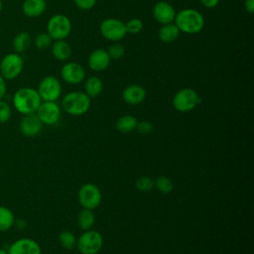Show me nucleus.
I'll use <instances>...</instances> for the list:
<instances>
[{
  "label": "nucleus",
  "instance_id": "31",
  "mask_svg": "<svg viewBox=\"0 0 254 254\" xmlns=\"http://www.w3.org/2000/svg\"><path fill=\"white\" fill-rule=\"evenodd\" d=\"M135 187L140 191H149L154 188V181L150 177L143 176L136 181Z\"/></svg>",
  "mask_w": 254,
  "mask_h": 254
},
{
  "label": "nucleus",
  "instance_id": "16",
  "mask_svg": "<svg viewBox=\"0 0 254 254\" xmlns=\"http://www.w3.org/2000/svg\"><path fill=\"white\" fill-rule=\"evenodd\" d=\"M110 57L107 54L106 50L95 49L88 56L87 64L91 70L93 71H103L110 64Z\"/></svg>",
  "mask_w": 254,
  "mask_h": 254
},
{
  "label": "nucleus",
  "instance_id": "6",
  "mask_svg": "<svg viewBox=\"0 0 254 254\" xmlns=\"http://www.w3.org/2000/svg\"><path fill=\"white\" fill-rule=\"evenodd\" d=\"M200 103V97L192 88H182L173 97V106L179 112H189Z\"/></svg>",
  "mask_w": 254,
  "mask_h": 254
},
{
  "label": "nucleus",
  "instance_id": "12",
  "mask_svg": "<svg viewBox=\"0 0 254 254\" xmlns=\"http://www.w3.org/2000/svg\"><path fill=\"white\" fill-rule=\"evenodd\" d=\"M61 76L69 84H78L85 78L84 67L75 62H68L61 68Z\"/></svg>",
  "mask_w": 254,
  "mask_h": 254
},
{
  "label": "nucleus",
  "instance_id": "23",
  "mask_svg": "<svg viewBox=\"0 0 254 254\" xmlns=\"http://www.w3.org/2000/svg\"><path fill=\"white\" fill-rule=\"evenodd\" d=\"M138 120L133 115H123L118 118L115 123V128L121 133H130L136 129Z\"/></svg>",
  "mask_w": 254,
  "mask_h": 254
},
{
  "label": "nucleus",
  "instance_id": "26",
  "mask_svg": "<svg viewBox=\"0 0 254 254\" xmlns=\"http://www.w3.org/2000/svg\"><path fill=\"white\" fill-rule=\"evenodd\" d=\"M59 242L61 246L66 250H71L76 246V238L72 232L64 230L59 235Z\"/></svg>",
  "mask_w": 254,
  "mask_h": 254
},
{
  "label": "nucleus",
  "instance_id": "29",
  "mask_svg": "<svg viewBox=\"0 0 254 254\" xmlns=\"http://www.w3.org/2000/svg\"><path fill=\"white\" fill-rule=\"evenodd\" d=\"M106 51L111 60H119V59L123 58V56L125 55V52H126L124 46H122L121 44H119L117 42H115L114 44L109 46L108 50H106Z\"/></svg>",
  "mask_w": 254,
  "mask_h": 254
},
{
  "label": "nucleus",
  "instance_id": "13",
  "mask_svg": "<svg viewBox=\"0 0 254 254\" xmlns=\"http://www.w3.org/2000/svg\"><path fill=\"white\" fill-rule=\"evenodd\" d=\"M8 254H42L39 243L31 238L15 240L8 248Z\"/></svg>",
  "mask_w": 254,
  "mask_h": 254
},
{
  "label": "nucleus",
  "instance_id": "39",
  "mask_svg": "<svg viewBox=\"0 0 254 254\" xmlns=\"http://www.w3.org/2000/svg\"><path fill=\"white\" fill-rule=\"evenodd\" d=\"M2 6H3V4H2V0H0V12H1V10H2Z\"/></svg>",
  "mask_w": 254,
  "mask_h": 254
},
{
  "label": "nucleus",
  "instance_id": "24",
  "mask_svg": "<svg viewBox=\"0 0 254 254\" xmlns=\"http://www.w3.org/2000/svg\"><path fill=\"white\" fill-rule=\"evenodd\" d=\"M14 223L15 215L13 211L7 206L0 205V232L11 229Z\"/></svg>",
  "mask_w": 254,
  "mask_h": 254
},
{
  "label": "nucleus",
  "instance_id": "35",
  "mask_svg": "<svg viewBox=\"0 0 254 254\" xmlns=\"http://www.w3.org/2000/svg\"><path fill=\"white\" fill-rule=\"evenodd\" d=\"M198 1L200 2V4L203 7L208 8V9H212V8H215L219 4L220 0H198Z\"/></svg>",
  "mask_w": 254,
  "mask_h": 254
},
{
  "label": "nucleus",
  "instance_id": "2",
  "mask_svg": "<svg viewBox=\"0 0 254 254\" xmlns=\"http://www.w3.org/2000/svg\"><path fill=\"white\" fill-rule=\"evenodd\" d=\"M41 102L42 99L37 89L32 87L19 88L13 95V105L23 115L36 113Z\"/></svg>",
  "mask_w": 254,
  "mask_h": 254
},
{
  "label": "nucleus",
  "instance_id": "10",
  "mask_svg": "<svg viewBox=\"0 0 254 254\" xmlns=\"http://www.w3.org/2000/svg\"><path fill=\"white\" fill-rule=\"evenodd\" d=\"M78 201L83 208L94 209L102 200V194L99 188L94 184H84L80 187L77 193Z\"/></svg>",
  "mask_w": 254,
  "mask_h": 254
},
{
  "label": "nucleus",
  "instance_id": "15",
  "mask_svg": "<svg viewBox=\"0 0 254 254\" xmlns=\"http://www.w3.org/2000/svg\"><path fill=\"white\" fill-rule=\"evenodd\" d=\"M176 10L174 6L166 1H159L154 5L153 16L161 25L174 23L176 18Z\"/></svg>",
  "mask_w": 254,
  "mask_h": 254
},
{
  "label": "nucleus",
  "instance_id": "21",
  "mask_svg": "<svg viewBox=\"0 0 254 254\" xmlns=\"http://www.w3.org/2000/svg\"><path fill=\"white\" fill-rule=\"evenodd\" d=\"M103 90V81L96 75L89 76L84 82V92L90 97L98 96Z\"/></svg>",
  "mask_w": 254,
  "mask_h": 254
},
{
  "label": "nucleus",
  "instance_id": "38",
  "mask_svg": "<svg viewBox=\"0 0 254 254\" xmlns=\"http://www.w3.org/2000/svg\"><path fill=\"white\" fill-rule=\"evenodd\" d=\"M0 254H8V251L4 249H0Z\"/></svg>",
  "mask_w": 254,
  "mask_h": 254
},
{
  "label": "nucleus",
  "instance_id": "28",
  "mask_svg": "<svg viewBox=\"0 0 254 254\" xmlns=\"http://www.w3.org/2000/svg\"><path fill=\"white\" fill-rule=\"evenodd\" d=\"M53 39L51 38V36L48 33H41L39 34L36 38H35V46L37 49L39 50H45L49 47H51V45L53 44Z\"/></svg>",
  "mask_w": 254,
  "mask_h": 254
},
{
  "label": "nucleus",
  "instance_id": "18",
  "mask_svg": "<svg viewBox=\"0 0 254 254\" xmlns=\"http://www.w3.org/2000/svg\"><path fill=\"white\" fill-rule=\"evenodd\" d=\"M47 9L46 0H24L22 11L29 18H38L42 16Z\"/></svg>",
  "mask_w": 254,
  "mask_h": 254
},
{
  "label": "nucleus",
  "instance_id": "3",
  "mask_svg": "<svg viewBox=\"0 0 254 254\" xmlns=\"http://www.w3.org/2000/svg\"><path fill=\"white\" fill-rule=\"evenodd\" d=\"M90 97L84 91H71L66 93L62 100V108L70 115L79 116L86 113L90 107Z\"/></svg>",
  "mask_w": 254,
  "mask_h": 254
},
{
  "label": "nucleus",
  "instance_id": "17",
  "mask_svg": "<svg viewBox=\"0 0 254 254\" xmlns=\"http://www.w3.org/2000/svg\"><path fill=\"white\" fill-rule=\"evenodd\" d=\"M123 100L130 105H138L146 98V90L139 84H129L122 91Z\"/></svg>",
  "mask_w": 254,
  "mask_h": 254
},
{
  "label": "nucleus",
  "instance_id": "1",
  "mask_svg": "<svg viewBox=\"0 0 254 254\" xmlns=\"http://www.w3.org/2000/svg\"><path fill=\"white\" fill-rule=\"evenodd\" d=\"M174 23L180 30L188 35L198 34L204 27V18L200 12L192 8H186L176 14Z\"/></svg>",
  "mask_w": 254,
  "mask_h": 254
},
{
  "label": "nucleus",
  "instance_id": "22",
  "mask_svg": "<svg viewBox=\"0 0 254 254\" xmlns=\"http://www.w3.org/2000/svg\"><path fill=\"white\" fill-rule=\"evenodd\" d=\"M32 42V38L30 36V34L28 32H19L13 39L12 45H13V49L15 51V53L17 54H21L26 52Z\"/></svg>",
  "mask_w": 254,
  "mask_h": 254
},
{
  "label": "nucleus",
  "instance_id": "30",
  "mask_svg": "<svg viewBox=\"0 0 254 254\" xmlns=\"http://www.w3.org/2000/svg\"><path fill=\"white\" fill-rule=\"evenodd\" d=\"M126 31L128 34H138L143 30V22L141 19L132 18L125 23Z\"/></svg>",
  "mask_w": 254,
  "mask_h": 254
},
{
  "label": "nucleus",
  "instance_id": "34",
  "mask_svg": "<svg viewBox=\"0 0 254 254\" xmlns=\"http://www.w3.org/2000/svg\"><path fill=\"white\" fill-rule=\"evenodd\" d=\"M136 129L141 134H149V133H151L153 131L154 126H153V124L150 121L144 120V121H141V122L137 123Z\"/></svg>",
  "mask_w": 254,
  "mask_h": 254
},
{
  "label": "nucleus",
  "instance_id": "7",
  "mask_svg": "<svg viewBox=\"0 0 254 254\" xmlns=\"http://www.w3.org/2000/svg\"><path fill=\"white\" fill-rule=\"evenodd\" d=\"M24 67V61L20 54L9 53L0 62V74L6 80H11L20 75Z\"/></svg>",
  "mask_w": 254,
  "mask_h": 254
},
{
  "label": "nucleus",
  "instance_id": "33",
  "mask_svg": "<svg viewBox=\"0 0 254 254\" xmlns=\"http://www.w3.org/2000/svg\"><path fill=\"white\" fill-rule=\"evenodd\" d=\"M96 1L97 0H73L74 5L82 11H88L92 9L95 6Z\"/></svg>",
  "mask_w": 254,
  "mask_h": 254
},
{
  "label": "nucleus",
  "instance_id": "14",
  "mask_svg": "<svg viewBox=\"0 0 254 254\" xmlns=\"http://www.w3.org/2000/svg\"><path fill=\"white\" fill-rule=\"evenodd\" d=\"M43 128V123L39 119L36 113L25 114L20 120L19 129L20 132L26 137H35L37 136Z\"/></svg>",
  "mask_w": 254,
  "mask_h": 254
},
{
  "label": "nucleus",
  "instance_id": "5",
  "mask_svg": "<svg viewBox=\"0 0 254 254\" xmlns=\"http://www.w3.org/2000/svg\"><path fill=\"white\" fill-rule=\"evenodd\" d=\"M103 246V237L96 230H85L76 239V248L81 254H97Z\"/></svg>",
  "mask_w": 254,
  "mask_h": 254
},
{
  "label": "nucleus",
  "instance_id": "37",
  "mask_svg": "<svg viewBox=\"0 0 254 254\" xmlns=\"http://www.w3.org/2000/svg\"><path fill=\"white\" fill-rule=\"evenodd\" d=\"M244 8L249 14L254 13V0H244Z\"/></svg>",
  "mask_w": 254,
  "mask_h": 254
},
{
  "label": "nucleus",
  "instance_id": "27",
  "mask_svg": "<svg viewBox=\"0 0 254 254\" xmlns=\"http://www.w3.org/2000/svg\"><path fill=\"white\" fill-rule=\"evenodd\" d=\"M154 187L162 193H165V194H168L170 193L173 189H174V184L173 182L165 177V176H161V177H158L156 179V181H154Z\"/></svg>",
  "mask_w": 254,
  "mask_h": 254
},
{
  "label": "nucleus",
  "instance_id": "9",
  "mask_svg": "<svg viewBox=\"0 0 254 254\" xmlns=\"http://www.w3.org/2000/svg\"><path fill=\"white\" fill-rule=\"evenodd\" d=\"M42 101H57L62 94L61 81L54 75L45 76L37 89Z\"/></svg>",
  "mask_w": 254,
  "mask_h": 254
},
{
  "label": "nucleus",
  "instance_id": "11",
  "mask_svg": "<svg viewBox=\"0 0 254 254\" xmlns=\"http://www.w3.org/2000/svg\"><path fill=\"white\" fill-rule=\"evenodd\" d=\"M61 107L56 101H42L36 114L43 124L54 125L61 117Z\"/></svg>",
  "mask_w": 254,
  "mask_h": 254
},
{
  "label": "nucleus",
  "instance_id": "19",
  "mask_svg": "<svg viewBox=\"0 0 254 254\" xmlns=\"http://www.w3.org/2000/svg\"><path fill=\"white\" fill-rule=\"evenodd\" d=\"M51 52L53 57L60 62L67 61L72 53L70 45L64 40H57L53 42L51 45Z\"/></svg>",
  "mask_w": 254,
  "mask_h": 254
},
{
  "label": "nucleus",
  "instance_id": "36",
  "mask_svg": "<svg viewBox=\"0 0 254 254\" xmlns=\"http://www.w3.org/2000/svg\"><path fill=\"white\" fill-rule=\"evenodd\" d=\"M7 91V84H6V79H4L2 77V75L0 74V100L4 98L5 94Z\"/></svg>",
  "mask_w": 254,
  "mask_h": 254
},
{
  "label": "nucleus",
  "instance_id": "32",
  "mask_svg": "<svg viewBox=\"0 0 254 254\" xmlns=\"http://www.w3.org/2000/svg\"><path fill=\"white\" fill-rule=\"evenodd\" d=\"M12 116L11 106L4 100H0V123H6Z\"/></svg>",
  "mask_w": 254,
  "mask_h": 254
},
{
  "label": "nucleus",
  "instance_id": "8",
  "mask_svg": "<svg viewBox=\"0 0 254 254\" xmlns=\"http://www.w3.org/2000/svg\"><path fill=\"white\" fill-rule=\"evenodd\" d=\"M99 32L103 38L111 42H119L126 35L125 23L116 18H107L100 23Z\"/></svg>",
  "mask_w": 254,
  "mask_h": 254
},
{
  "label": "nucleus",
  "instance_id": "25",
  "mask_svg": "<svg viewBox=\"0 0 254 254\" xmlns=\"http://www.w3.org/2000/svg\"><path fill=\"white\" fill-rule=\"evenodd\" d=\"M95 222V214L92 209L83 208L77 215V225L83 230H89Z\"/></svg>",
  "mask_w": 254,
  "mask_h": 254
},
{
  "label": "nucleus",
  "instance_id": "4",
  "mask_svg": "<svg viewBox=\"0 0 254 254\" xmlns=\"http://www.w3.org/2000/svg\"><path fill=\"white\" fill-rule=\"evenodd\" d=\"M71 29V21L64 14L53 15L47 23V33L54 41L66 39L70 35Z\"/></svg>",
  "mask_w": 254,
  "mask_h": 254
},
{
  "label": "nucleus",
  "instance_id": "20",
  "mask_svg": "<svg viewBox=\"0 0 254 254\" xmlns=\"http://www.w3.org/2000/svg\"><path fill=\"white\" fill-rule=\"evenodd\" d=\"M180 33L181 32L176 26V24L170 23V24H165L161 26V28L158 31V37L161 42L170 44L175 42L179 38Z\"/></svg>",
  "mask_w": 254,
  "mask_h": 254
}]
</instances>
